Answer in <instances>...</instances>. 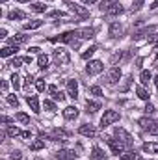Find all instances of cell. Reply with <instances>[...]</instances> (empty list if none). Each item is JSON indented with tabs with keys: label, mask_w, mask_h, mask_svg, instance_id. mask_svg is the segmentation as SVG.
Instances as JSON below:
<instances>
[{
	"label": "cell",
	"mask_w": 158,
	"mask_h": 160,
	"mask_svg": "<svg viewBox=\"0 0 158 160\" xmlns=\"http://www.w3.org/2000/svg\"><path fill=\"white\" fill-rule=\"evenodd\" d=\"M32 11H36V13H45V11H47V6H45L43 2H36V4H32Z\"/></svg>",
	"instance_id": "obj_31"
},
{
	"label": "cell",
	"mask_w": 158,
	"mask_h": 160,
	"mask_svg": "<svg viewBox=\"0 0 158 160\" xmlns=\"http://www.w3.org/2000/svg\"><path fill=\"white\" fill-rule=\"evenodd\" d=\"M114 4H117V0H102L99 8H101V11H108V9L114 6Z\"/></svg>",
	"instance_id": "obj_28"
},
{
	"label": "cell",
	"mask_w": 158,
	"mask_h": 160,
	"mask_svg": "<svg viewBox=\"0 0 158 160\" xmlns=\"http://www.w3.org/2000/svg\"><path fill=\"white\" fill-rule=\"evenodd\" d=\"M82 2H84V4H95L97 0H82Z\"/></svg>",
	"instance_id": "obj_55"
},
{
	"label": "cell",
	"mask_w": 158,
	"mask_h": 160,
	"mask_svg": "<svg viewBox=\"0 0 158 160\" xmlns=\"http://www.w3.org/2000/svg\"><path fill=\"white\" fill-rule=\"evenodd\" d=\"M89 93L95 95V97H101V95H102V89H101L99 86H91V88H89Z\"/></svg>",
	"instance_id": "obj_39"
},
{
	"label": "cell",
	"mask_w": 158,
	"mask_h": 160,
	"mask_svg": "<svg viewBox=\"0 0 158 160\" xmlns=\"http://www.w3.org/2000/svg\"><path fill=\"white\" fill-rule=\"evenodd\" d=\"M11 21H15V19H24L26 15L22 13V11H19V9H13V11H9V15H7Z\"/></svg>",
	"instance_id": "obj_34"
},
{
	"label": "cell",
	"mask_w": 158,
	"mask_h": 160,
	"mask_svg": "<svg viewBox=\"0 0 158 160\" xmlns=\"http://www.w3.org/2000/svg\"><path fill=\"white\" fill-rule=\"evenodd\" d=\"M67 6H69V9H71L73 13H77L82 19H87V17H89V11H87L84 6H78V4H75V2H67Z\"/></svg>",
	"instance_id": "obj_7"
},
{
	"label": "cell",
	"mask_w": 158,
	"mask_h": 160,
	"mask_svg": "<svg viewBox=\"0 0 158 160\" xmlns=\"http://www.w3.org/2000/svg\"><path fill=\"white\" fill-rule=\"evenodd\" d=\"M67 95L71 99H78V82L77 80H67Z\"/></svg>",
	"instance_id": "obj_9"
},
{
	"label": "cell",
	"mask_w": 158,
	"mask_h": 160,
	"mask_svg": "<svg viewBox=\"0 0 158 160\" xmlns=\"http://www.w3.org/2000/svg\"><path fill=\"white\" fill-rule=\"evenodd\" d=\"M95 50H97V47H89V48H87V50H86V52L82 54V60H87V58H91Z\"/></svg>",
	"instance_id": "obj_38"
},
{
	"label": "cell",
	"mask_w": 158,
	"mask_h": 160,
	"mask_svg": "<svg viewBox=\"0 0 158 160\" xmlns=\"http://www.w3.org/2000/svg\"><path fill=\"white\" fill-rule=\"evenodd\" d=\"M78 134L86 136V138H95V136H97V128H95L93 125H82L78 128Z\"/></svg>",
	"instance_id": "obj_10"
},
{
	"label": "cell",
	"mask_w": 158,
	"mask_h": 160,
	"mask_svg": "<svg viewBox=\"0 0 158 160\" xmlns=\"http://www.w3.org/2000/svg\"><path fill=\"white\" fill-rule=\"evenodd\" d=\"M0 2H2V4H6V2H7V0H0Z\"/></svg>",
	"instance_id": "obj_57"
},
{
	"label": "cell",
	"mask_w": 158,
	"mask_h": 160,
	"mask_svg": "<svg viewBox=\"0 0 158 160\" xmlns=\"http://www.w3.org/2000/svg\"><path fill=\"white\" fill-rule=\"evenodd\" d=\"M78 157L75 151H71V149H60L58 153H56V158L58 160H75Z\"/></svg>",
	"instance_id": "obj_11"
},
{
	"label": "cell",
	"mask_w": 158,
	"mask_h": 160,
	"mask_svg": "<svg viewBox=\"0 0 158 160\" xmlns=\"http://www.w3.org/2000/svg\"><path fill=\"white\" fill-rule=\"evenodd\" d=\"M52 60L56 62V65H67L71 58H69V52L65 48H56L52 52Z\"/></svg>",
	"instance_id": "obj_3"
},
{
	"label": "cell",
	"mask_w": 158,
	"mask_h": 160,
	"mask_svg": "<svg viewBox=\"0 0 158 160\" xmlns=\"http://www.w3.org/2000/svg\"><path fill=\"white\" fill-rule=\"evenodd\" d=\"M86 108H87V112H89V114H95V112H99V110H101V102H97V101H89V99H87Z\"/></svg>",
	"instance_id": "obj_20"
},
{
	"label": "cell",
	"mask_w": 158,
	"mask_h": 160,
	"mask_svg": "<svg viewBox=\"0 0 158 160\" xmlns=\"http://www.w3.org/2000/svg\"><path fill=\"white\" fill-rule=\"evenodd\" d=\"M39 47H32V48H30V50H28V52H30V54H39Z\"/></svg>",
	"instance_id": "obj_49"
},
{
	"label": "cell",
	"mask_w": 158,
	"mask_h": 160,
	"mask_svg": "<svg viewBox=\"0 0 158 160\" xmlns=\"http://www.w3.org/2000/svg\"><path fill=\"white\" fill-rule=\"evenodd\" d=\"M138 125L145 132H149V134H158V123L155 119H151V118H141V119L138 121Z\"/></svg>",
	"instance_id": "obj_2"
},
{
	"label": "cell",
	"mask_w": 158,
	"mask_h": 160,
	"mask_svg": "<svg viewBox=\"0 0 158 160\" xmlns=\"http://www.w3.org/2000/svg\"><path fill=\"white\" fill-rule=\"evenodd\" d=\"M6 99H7V102H9L11 106H15V108L19 106V99H17V95H7Z\"/></svg>",
	"instance_id": "obj_40"
},
{
	"label": "cell",
	"mask_w": 158,
	"mask_h": 160,
	"mask_svg": "<svg viewBox=\"0 0 158 160\" xmlns=\"http://www.w3.org/2000/svg\"><path fill=\"white\" fill-rule=\"evenodd\" d=\"M77 36L82 39H91L95 36V30L93 28H80V30H77Z\"/></svg>",
	"instance_id": "obj_16"
},
{
	"label": "cell",
	"mask_w": 158,
	"mask_h": 160,
	"mask_svg": "<svg viewBox=\"0 0 158 160\" xmlns=\"http://www.w3.org/2000/svg\"><path fill=\"white\" fill-rule=\"evenodd\" d=\"M17 2H21V4H24V2H30V0H17Z\"/></svg>",
	"instance_id": "obj_56"
},
{
	"label": "cell",
	"mask_w": 158,
	"mask_h": 160,
	"mask_svg": "<svg viewBox=\"0 0 158 160\" xmlns=\"http://www.w3.org/2000/svg\"><path fill=\"white\" fill-rule=\"evenodd\" d=\"M71 45H73V47H75V48H78V47H80V41H73V43H71Z\"/></svg>",
	"instance_id": "obj_53"
},
{
	"label": "cell",
	"mask_w": 158,
	"mask_h": 160,
	"mask_svg": "<svg viewBox=\"0 0 158 160\" xmlns=\"http://www.w3.org/2000/svg\"><path fill=\"white\" fill-rule=\"evenodd\" d=\"M63 118L65 119H77L78 118V108L77 106H67L63 110Z\"/></svg>",
	"instance_id": "obj_15"
},
{
	"label": "cell",
	"mask_w": 158,
	"mask_h": 160,
	"mask_svg": "<svg viewBox=\"0 0 158 160\" xmlns=\"http://www.w3.org/2000/svg\"><path fill=\"white\" fill-rule=\"evenodd\" d=\"M21 158H22V155H21V151H15V153H13V157H11L9 160H21Z\"/></svg>",
	"instance_id": "obj_47"
},
{
	"label": "cell",
	"mask_w": 158,
	"mask_h": 160,
	"mask_svg": "<svg viewBox=\"0 0 158 160\" xmlns=\"http://www.w3.org/2000/svg\"><path fill=\"white\" fill-rule=\"evenodd\" d=\"M106 143L110 145V149H112V153H114V155H123L125 145H123L119 140H116V138H106Z\"/></svg>",
	"instance_id": "obj_8"
},
{
	"label": "cell",
	"mask_w": 158,
	"mask_h": 160,
	"mask_svg": "<svg viewBox=\"0 0 158 160\" xmlns=\"http://www.w3.org/2000/svg\"><path fill=\"white\" fill-rule=\"evenodd\" d=\"M6 132H7V136H9V138H15V136H21V134H22L19 127H7V130H6Z\"/></svg>",
	"instance_id": "obj_30"
},
{
	"label": "cell",
	"mask_w": 158,
	"mask_h": 160,
	"mask_svg": "<svg viewBox=\"0 0 158 160\" xmlns=\"http://www.w3.org/2000/svg\"><path fill=\"white\" fill-rule=\"evenodd\" d=\"M140 80H141V86H147L151 82V73L149 71H141L140 73Z\"/></svg>",
	"instance_id": "obj_32"
},
{
	"label": "cell",
	"mask_w": 158,
	"mask_h": 160,
	"mask_svg": "<svg viewBox=\"0 0 158 160\" xmlns=\"http://www.w3.org/2000/svg\"><path fill=\"white\" fill-rule=\"evenodd\" d=\"M21 136H22L24 140H30V138H32V132H30V130H24V132H22Z\"/></svg>",
	"instance_id": "obj_48"
},
{
	"label": "cell",
	"mask_w": 158,
	"mask_h": 160,
	"mask_svg": "<svg viewBox=\"0 0 158 160\" xmlns=\"http://www.w3.org/2000/svg\"><path fill=\"white\" fill-rule=\"evenodd\" d=\"M156 47H158V45H156Z\"/></svg>",
	"instance_id": "obj_58"
},
{
	"label": "cell",
	"mask_w": 158,
	"mask_h": 160,
	"mask_svg": "<svg viewBox=\"0 0 158 160\" xmlns=\"http://www.w3.org/2000/svg\"><path fill=\"white\" fill-rule=\"evenodd\" d=\"M121 119V114L116 112V110H106L104 112V116L101 118V127L102 128H106V127H110L112 123H116V121Z\"/></svg>",
	"instance_id": "obj_1"
},
{
	"label": "cell",
	"mask_w": 158,
	"mask_h": 160,
	"mask_svg": "<svg viewBox=\"0 0 158 160\" xmlns=\"http://www.w3.org/2000/svg\"><path fill=\"white\" fill-rule=\"evenodd\" d=\"M123 11H125V8H123V6L117 2V4H114V6H112L108 11H106V13H108V15H121Z\"/></svg>",
	"instance_id": "obj_23"
},
{
	"label": "cell",
	"mask_w": 158,
	"mask_h": 160,
	"mask_svg": "<svg viewBox=\"0 0 158 160\" xmlns=\"http://www.w3.org/2000/svg\"><path fill=\"white\" fill-rule=\"evenodd\" d=\"M52 134H54V140H58V138H67V136H71V132H69V130H63V128H54V130H52Z\"/></svg>",
	"instance_id": "obj_25"
},
{
	"label": "cell",
	"mask_w": 158,
	"mask_h": 160,
	"mask_svg": "<svg viewBox=\"0 0 158 160\" xmlns=\"http://www.w3.org/2000/svg\"><path fill=\"white\" fill-rule=\"evenodd\" d=\"M143 151L149 155H158V142H147L143 143Z\"/></svg>",
	"instance_id": "obj_18"
},
{
	"label": "cell",
	"mask_w": 158,
	"mask_h": 160,
	"mask_svg": "<svg viewBox=\"0 0 158 160\" xmlns=\"http://www.w3.org/2000/svg\"><path fill=\"white\" fill-rule=\"evenodd\" d=\"M43 106H45V110H48V112H56V104H54L52 101H48V99H45Z\"/></svg>",
	"instance_id": "obj_35"
},
{
	"label": "cell",
	"mask_w": 158,
	"mask_h": 160,
	"mask_svg": "<svg viewBox=\"0 0 158 160\" xmlns=\"http://www.w3.org/2000/svg\"><path fill=\"white\" fill-rule=\"evenodd\" d=\"M102 71H104V65H102L101 60H91V62H87V65H86V73H87V75H99V73H102Z\"/></svg>",
	"instance_id": "obj_5"
},
{
	"label": "cell",
	"mask_w": 158,
	"mask_h": 160,
	"mask_svg": "<svg viewBox=\"0 0 158 160\" xmlns=\"http://www.w3.org/2000/svg\"><path fill=\"white\" fill-rule=\"evenodd\" d=\"M119 80H121V69L110 67V71L106 73V84H117Z\"/></svg>",
	"instance_id": "obj_6"
},
{
	"label": "cell",
	"mask_w": 158,
	"mask_h": 160,
	"mask_svg": "<svg viewBox=\"0 0 158 160\" xmlns=\"http://www.w3.org/2000/svg\"><path fill=\"white\" fill-rule=\"evenodd\" d=\"M145 112H147V114H155V106H153L151 102H147V106H145Z\"/></svg>",
	"instance_id": "obj_45"
},
{
	"label": "cell",
	"mask_w": 158,
	"mask_h": 160,
	"mask_svg": "<svg viewBox=\"0 0 158 160\" xmlns=\"http://www.w3.org/2000/svg\"><path fill=\"white\" fill-rule=\"evenodd\" d=\"M48 15H50V17H65V13H63V11H50Z\"/></svg>",
	"instance_id": "obj_44"
},
{
	"label": "cell",
	"mask_w": 158,
	"mask_h": 160,
	"mask_svg": "<svg viewBox=\"0 0 158 160\" xmlns=\"http://www.w3.org/2000/svg\"><path fill=\"white\" fill-rule=\"evenodd\" d=\"M136 93H138V97H140V99L149 101V93H147V89H145L143 86H138V88H136Z\"/></svg>",
	"instance_id": "obj_27"
},
{
	"label": "cell",
	"mask_w": 158,
	"mask_h": 160,
	"mask_svg": "<svg viewBox=\"0 0 158 160\" xmlns=\"http://www.w3.org/2000/svg\"><path fill=\"white\" fill-rule=\"evenodd\" d=\"M19 77H17V75H13V77H11V86H13V89H15V91H17V89H21V82H19Z\"/></svg>",
	"instance_id": "obj_37"
},
{
	"label": "cell",
	"mask_w": 158,
	"mask_h": 160,
	"mask_svg": "<svg viewBox=\"0 0 158 160\" xmlns=\"http://www.w3.org/2000/svg\"><path fill=\"white\" fill-rule=\"evenodd\" d=\"M37 65H39L41 69H47V67H48V56H47V54H39V58H37Z\"/></svg>",
	"instance_id": "obj_29"
},
{
	"label": "cell",
	"mask_w": 158,
	"mask_h": 160,
	"mask_svg": "<svg viewBox=\"0 0 158 160\" xmlns=\"http://www.w3.org/2000/svg\"><path fill=\"white\" fill-rule=\"evenodd\" d=\"M24 41H26V36H22V34H17L15 38H11V39H9V45H11V47H17L19 43H24Z\"/></svg>",
	"instance_id": "obj_26"
},
{
	"label": "cell",
	"mask_w": 158,
	"mask_h": 160,
	"mask_svg": "<svg viewBox=\"0 0 158 160\" xmlns=\"http://www.w3.org/2000/svg\"><path fill=\"white\" fill-rule=\"evenodd\" d=\"M77 36V32H65V34H62L60 38H54V39H50V41H62V43H73V38Z\"/></svg>",
	"instance_id": "obj_17"
},
{
	"label": "cell",
	"mask_w": 158,
	"mask_h": 160,
	"mask_svg": "<svg viewBox=\"0 0 158 160\" xmlns=\"http://www.w3.org/2000/svg\"><path fill=\"white\" fill-rule=\"evenodd\" d=\"M108 34H110V38H121V34H123V24H121V22H112Z\"/></svg>",
	"instance_id": "obj_14"
},
{
	"label": "cell",
	"mask_w": 158,
	"mask_h": 160,
	"mask_svg": "<svg viewBox=\"0 0 158 160\" xmlns=\"http://www.w3.org/2000/svg\"><path fill=\"white\" fill-rule=\"evenodd\" d=\"M24 63H32V56H26L24 58Z\"/></svg>",
	"instance_id": "obj_52"
},
{
	"label": "cell",
	"mask_w": 158,
	"mask_h": 160,
	"mask_svg": "<svg viewBox=\"0 0 158 160\" xmlns=\"http://www.w3.org/2000/svg\"><path fill=\"white\" fill-rule=\"evenodd\" d=\"M114 134H116V138H117V140L123 143V145H125V147H132V143H134V142H132V136H130L125 128L117 127V128L114 130Z\"/></svg>",
	"instance_id": "obj_4"
},
{
	"label": "cell",
	"mask_w": 158,
	"mask_h": 160,
	"mask_svg": "<svg viewBox=\"0 0 158 160\" xmlns=\"http://www.w3.org/2000/svg\"><path fill=\"white\" fill-rule=\"evenodd\" d=\"M89 157H91L93 160H106V155H104V151H102L101 147H93Z\"/></svg>",
	"instance_id": "obj_19"
},
{
	"label": "cell",
	"mask_w": 158,
	"mask_h": 160,
	"mask_svg": "<svg viewBox=\"0 0 158 160\" xmlns=\"http://www.w3.org/2000/svg\"><path fill=\"white\" fill-rule=\"evenodd\" d=\"M134 158H136V153L134 151H126V153L121 155V160H134Z\"/></svg>",
	"instance_id": "obj_41"
},
{
	"label": "cell",
	"mask_w": 158,
	"mask_h": 160,
	"mask_svg": "<svg viewBox=\"0 0 158 160\" xmlns=\"http://www.w3.org/2000/svg\"><path fill=\"white\" fill-rule=\"evenodd\" d=\"M2 91H4V93L7 91V82H2Z\"/></svg>",
	"instance_id": "obj_51"
},
{
	"label": "cell",
	"mask_w": 158,
	"mask_h": 160,
	"mask_svg": "<svg viewBox=\"0 0 158 160\" xmlns=\"http://www.w3.org/2000/svg\"><path fill=\"white\" fill-rule=\"evenodd\" d=\"M43 26V21H30V22H24V30H37Z\"/></svg>",
	"instance_id": "obj_22"
},
{
	"label": "cell",
	"mask_w": 158,
	"mask_h": 160,
	"mask_svg": "<svg viewBox=\"0 0 158 160\" xmlns=\"http://www.w3.org/2000/svg\"><path fill=\"white\" fill-rule=\"evenodd\" d=\"M22 62H24V60H19V58H13V60H11V62H9V65H11V67H15V69H17V67H21V63H22Z\"/></svg>",
	"instance_id": "obj_42"
},
{
	"label": "cell",
	"mask_w": 158,
	"mask_h": 160,
	"mask_svg": "<svg viewBox=\"0 0 158 160\" xmlns=\"http://www.w3.org/2000/svg\"><path fill=\"white\" fill-rule=\"evenodd\" d=\"M15 52H17V47L7 45V47H4V48L0 50V56H2V58H7V56H13Z\"/></svg>",
	"instance_id": "obj_21"
},
{
	"label": "cell",
	"mask_w": 158,
	"mask_h": 160,
	"mask_svg": "<svg viewBox=\"0 0 158 160\" xmlns=\"http://www.w3.org/2000/svg\"><path fill=\"white\" fill-rule=\"evenodd\" d=\"M30 149H32V151H41V149H45V140H36V142H32Z\"/></svg>",
	"instance_id": "obj_33"
},
{
	"label": "cell",
	"mask_w": 158,
	"mask_h": 160,
	"mask_svg": "<svg viewBox=\"0 0 158 160\" xmlns=\"http://www.w3.org/2000/svg\"><path fill=\"white\" fill-rule=\"evenodd\" d=\"M26 102H28V106L36 112V114H39L41 108H39V99H37V95H28L26 97Z\"/></svg>",
	"instance_id": "obj_13"
},
{
	"label": "cell",
	"mask_w": 158,
	"mask_h": 160,
	"mask_svg": "<svg viewBox=\"0 0 158 160\" xmlns=\"http://www.w3.org/2000/svg\"><path fill=\"white\" fill-rule=\"evenodd\" d=\"M158 8V0H155V2H153V6H151V9H156Z\"/></svg>",
	"instance_id": "obj_54"
},
{
	"label": "cell",
	"mask_w": 158,
	"mask_h": 160,
	"mask_svg": "<svg viewBox=\"0 0 158 160\" xmlns=\"http://www.w3.org/2000/svg\"><path fill=\"white\" fill-rule=\"evenodd\" d=\"M36 88H37V91H45V89H47L45 78H37V80H36Z\"/></svg>",
	"instance_id": "obj_36"
},
{
	"label": "cell",
	"mask_w": 158,
	"mask_h": 160,
	"mask_svg": "<svg viewBox=\"0 0 158 160\" xmlns=\"http://www.w3.org/2000/svg\"><path fill=\"white\" fill-rule=\"evenodd\" d=\"M32 82H34V77H32V75H26V77H24V86H26V88H30Z\"/></svg>",
	"instance_id": "obj_43"
},
{
	"label": "cell",
	"mask_w": 158,
	"mask_h": 160,
	"mask_svg": "<svg viewBox=\"0 0 158 160\" xmlns=\"http://www.w3.org/2000/svg\"><path fill=\"white\" fill-rule=\"evenodd\" d=\"M141 6H143V0H136V2H134V6H132V9H136V11H138Z\"/></svg>",
	"instance_id": "obj_46"
},
{
	"label": "cell",
	"mask_w": 158,
	"mask_h": 160,
	"mask_svg": "<svg viewBox=\"0 0 158 160\" xmlns=\"http://www.w3.org/2000/svg\"><path fill=\"white\" fill-rule=\"evenodd\" d=\"M47 89H48V93L52 95V99H54V101H60V102H63V101H65V95H63V91H60L56 86H48Z\"/></svg>",
	"instance_id": "obj_12"
},
{
	"label": "cell",
	"mask_w": 158,
	"mask_h": 160,
	"mask_svg": "<svg viewBox=\"0 0 158 160\" xmlns=\"http://www.w3.org/2000/svg\"><path fill=\"white\" fill-rule=\"evenodd\" d=\"M6 34H7V30H6V28H2V30H0V38H6Z\"/></svg>",
	"instance_id": "obj_50"
},
{
	"label": "cell",
	"mask_w": 158,
	"mask_h": 160,
	"mask_svg": "<svg viewBox=\"0 0 158 160\" xmlns=\"http://www.w3.org/2000/svg\"><path fill=\"white\" fill-rule=\"evenodd\" d=\"M15 119L19 121L21 125H28V123H30V116L24 114V112H17V114H15Z\"/></svg>",
	"instance_id": "obj_24"
}]
</instances>
